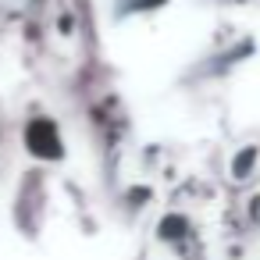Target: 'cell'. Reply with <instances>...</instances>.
Masks as SVG:
<instances>
[{"label": "cell", "mask_w": 260, "mask_h": 260, "mask_svg": "<svg viewBox=\"0 0 260 260\" xmlns=\"http://www.w3.org/2000/svg\"><path fill=\"white\" fill-rule=\"evenodd\" d=\"M25 139V150L40 160H61L64 157V139H61V128L54 118H32L22 132Z\"/></svg>", "instance_id": "cell-1"}, {"label": "cell", "mask_w": 260, "mask_h": 260, "mask_svg": "<svg viewBox=\"0 0 260 260\" xmlns=\"http://www.w3.org/2000/svg\"><path fill=\"white\" fill-rule=\"evenodd\" d=\"M168 0H118V18L128 15H146V11H160Z\"/></svg>", "instance_id": "cell-2"}]
</instances>
